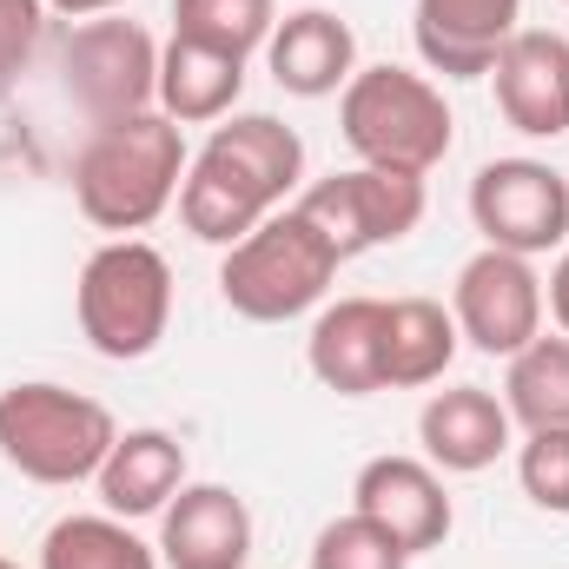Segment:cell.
I'll return each mask as SVG.
<instances>
[{"label": "cell", "mask_w": 569, "mask_h": 569, "mask_svg": "<svg viewBox=\"0 0 569 569\" xmlns=\"http://www.w3.org/2000/svg\"><path fill=\"white\" fill-rule=\"evenodd\" d=\"M186 179V140L179 127L152 107V113H127V120H100L80 152H73V199L87 212V226L133 239L146 232Z\"/></svg>", "instance_id": "cell-1"}, {"label": "cell", "mask_w": 569, "mask_h": 569, "mask_svg": "<svg viewBox=\"0 0 569 569\" xmlns=\"http://www.w3.org/2000/svg\"><path fill=\"white\" fill-rule=\"evenodd\" d=\"M120 443V425L100 398L67 391V385H7L0 391V457L27 477V483H80L100 477L107 450Z\"/></svg>", "instance_id": "cell-2"}, {"label": "cell", "mask_w": 569, "mask_h": 569, "mask_svg": "<svg viewBox=\"0 0 569 569\" xmlns=\"http://www.w3.org/2000/svg\"><path fill=\"white\" fill-rule=\"evenodd\" d=\"M338 266H345V259L331 252V239L291 206V212L259 219L239 246H226L219 291H226V305H232L239 318H252V325H284V318L311 311V305L331 291Z\"/></svg>", "instance_id": "cell-3"}, {"label": "cell", "mask_w": 569, "mask_h": 569, "mask_svg": "<svg viewBox=\"0 0 569 569\" xmlns=\"http://www.w3.org/2000/svg\"><path fill=\"white\" fill-rule=\"evenodd\" d=\"M338 127H345V146L365 166H391V172H418V179L450 152V107H443V93L430 87L425 73H405V67L351 73V87L338 100Z\"/></svg>", "instance_id": "cell-4"}, {"label": "cell", "mask_w": 569, "mask_h": 569, "mask_svg": "<svg viewBox=\"0 0 569 569\" xmlns=\"http://www.w3.org/2000/svg\"><path fill=\"white\" fill-rule=\"evenodd\" d=\"M73 305H80L87 345L113 365H133L146 351H159V338L172 325V266L146 239H113L87 259Z\"/></svg>", "instance_id": "cell-5"}, {"label": "cell", "mask_w": 569, "mask_h": 569, "mask_svg": "<svg viewBox=\"0 0 569 569\" xmlns=\"http://www.w3.org/2000/svg\"><path fill=\"white\" fill-rule=\"evenodd\" d=\"M60 87L67 100L100 127L159 107V47L140 20H80L60 47Z\"/></svg>", "instance_id": "cell-6"}, {"label": "cell", "mask_w": 569, "mask_h": 569, "mask_svg": "<svg viewBox=\"0 0 569 569\" xmlns=\"http://www.w3.org/2000/svg\"><path fill=\"white\" fill-rule=\"evenodd\" d=\"M298 212L331 239L338 259H358L371 246H391L405 232H418L425 219V179L418 172H391V166H358V172H331L318 179Z\"/></svg>", "instance_id": "cell-7"}, {"label": "cell", "mask_w": 569, "mask_h": 569, "mask_svg": "<svg viewBox=\"0 0 569 569\" xmlns=\"http://www.w3.org/2000/svg\"><path fill=\"white\" fill-rule=\"evenodd\" d=\"M470 219L497 252H557L569 239V179L543 159H490L470 179Z\"/></svg>", "instance_id": "cell-8"}, {"label": "cell", "mask_w": 569, "mask_h": 569, "mask_svg": "<svg viewBox=\"0 0 569 569\" xmlns=\"http://www.w3.org/2000/svg\"><path fill=\"white\" fill-rule=\"evenodd\" d=\"M457 338H470L490 358H517L537 331H543V279L530 272V259L483 246L463 272H457V298H450Z\"/></svg>", "instance_id": "cell-9"}, {"label": "cell", "mask_w": 569, "mask_h": 569, "mask_svg": "<svg viewBox=\"0 0 569 569\" xmlns=\"http://www.w3.org/2000/svg\"><path fill=\"white\" fill-rule=\"evenodd\" d=\"M351 510L371 517L405 557H425L450 537V490L425 457H371L351 483Z\"/></svg>", "instance_id": "cell-10"}, {"label": "cell", "mask_w": 569, "mask_h": 569, "mask_svg": "<svg viewBox=\"0 0 569 569\" xmlns=\"http://www.w3.org/2000/svg\"><path fill=\"white\" fill-rule=\"evenodd\" d=\"M490 80H497V113H503L517 133H530V140L569 133V40L563 33L517 27V33L497 47Z\"/></svg>", "instance_id": "cell-11"}, {"label": "cell", "mask_w": 569, "mask_h": 569, "mask_svg": "<svg viewBox=\"0 0 569 569\" xmlns=\"http://www.w3.org/2000/svg\"><path fill=\"white\" fill-rule=\"evenodd\" d=\"M159 557L166 569H246L252 557V510L226 483H186L159 510Z\"/></svg>", "instance_id": "cell-12"}, {"label": "cell", "mask_w": 569, "mask_h": 569, "mask_svg": "<svg viewBox=\"0 0 569 569\" xmlns=\"http://www.w3.org/2000/svg\"><path fill=\"white\" fill-rule=\"evenodd\" d=\"M266 67H272V80H279L284 93L325 100V93L351 87V73H358V33L331 7H298V13H284L279 27H272Z\"/></svg>", "instance_id": "cell-13"}, {"label": "cell", "mask_w": 569, "mask_h": 569, "mask_svg": "<svg viewBox=\"0 0 569 569\" xmlns=\"http://www.w3.org/2000/svg\"><path fill=\"white\" fill-rule=\"evenodd\" d=\"M517 20L523 0H418V53L443 80H483Z\"/></svg>", "instance_id": "cell-14"}, {"label": "cell", "mask_w": 569, "mask_h": 569, "mask_svg": "<svg viewBox=\"0 0 569 569\" xmlns=\"http://www.w3.org/2000/svg\"><path fill=\"white\" fill-rule=\"evenodd\" d=\"M311 378L338 398H371L385 391V298H338L318 311L305 338Z\"/></svg>", "instance_id": "cell-15"}, {"label": "cell", "mask_w": 569, "mask_h": 569, "mask_svg": "<svg viewBox=\"0 0 569 569\" xmlns=\"http://www.w3.org/2000/svg\"><path fill=\"white\" fill-rule=\"evenodd\" d=\"M272 192L239 166V159H226L219 146H206L192 166H186V179H179V219H186V232L192 239H206V246H239L259 219H272Z\"/></svg>", "instance_id": "cell-16"}, {"label": "cell", "mask_w": 569, "mask_h": 569, "mask_svg": "<svg viewBox=\"0 0 569 569\" xmlns=\"http://www.w3.org/2000/svg\"><path fill=\"white\" fill-rule=\"evenodd\" d=\"M418 443H425L430 470H490L503 450H510V411L483 391V385H457V391H437L418 418Z\"/></svg>", "instance_id": "cell-17"}, {"label": "cell", "mask_w": 569, "mask_h": 569, "mask_svg": "<svg viewBox=\"0 0 569 569\" xmlns=\"http://www.w3.org/2000/svg\"><path fill=\"white\" fill-rule=\"evenodd\" d=\"M100 503L107 517H159L179 490H186V443L172 430H127L107 463H100Z\"/></svg>", "instance_id": "cell-18"}, {"label": "cell", "mask_w": 569, "mask_h": 569, "mask_svg": "<svg viewBox=\"0 0 569 569\" xmlns=\"http://www.w3.org/2000/svg\"><path fill=\"white\" fill-rule=\"evenodd\" d=\"M246 93V60L232 53H212L199 40H166L159 47V113L172 127H206V120H226Z\"/></svg>", "instance_id": "cell-19"}, {"label": "cell", "mask_w": 569, "mask_h": 569, "mask_svg": "<svg viewBox=\"0 0 569 569\" xmlns=\"http://www.w3.org/2000/svg\"><path fill=\"white\" fill-rule=\"evenodd\" d=\"M457 318L437 298H391L385 305V391L437 385L457 358Z\"/></svg>", "instance_id": "cell-20"}, {"label": "cell", "mask_w": 569, "mask_h": 569, "mask_svg": "<svg viewBox=\"0 0 569 569\" xmlns=\"http://www.w3.org/2000/svg\"><path fill=\"white\" fill-rule=\"evenodd\" d=\"M503 411L523 430H569V338H530L510 358L503 378Z\"/></svg>", "instance_id": "cell-21"}, {"label": "cell", "mask_w": 569, "mask_h": 569, "mask_svg": "<svg viewBox=\"0 0 569 569\" xmlns=\"http://www.w3.org/2000/svg\"><path fill=\"white\" fill-rule=\"evenodd\" d=\"M226 159H239L272 199H284L298 179H305V140L284 127V120H272V113H232L226 127H212V140Z\"/></svg>", "instance_id": "cell-22"}, {"label": "cell", "mask_w": 569, "mask_h": 569, "mask_svg": "<svg viewBox=\"0 0 569 569\" xmlns=\"http://www.w3.org/2000/svg\"><path fill=\"white\" fill-rule=\"evenodd\" d=\"M40 569H159V557L127 530V517H60L40 543Z\"/></svg>", "instance_id": "cell-23"}, {"label": "cell", "mask_w": 569, "mask_h": 569, "mask_svg": "<svg viewBox=\"0 0 569 569\" xmlns=\"http://www.w3.org/2000/svg\"><path fill=\"white\" fill-rule=\"evenodd\" d=\"M272 27H279L272 0H172V33L232 60H252L272 40Z\"/></svg>", "instance_id": "cell-24"}, {"label": "cell", "mask_w": 569, "mask_h": 569, "mask_svg": "<svg viewBox=\"0 0 569 569\" xmlns=\"http://www.w3.org/2000/svg\"><path fill=\"white\" fill-rule=\"evenodd\" d=\"M311 569H411V557L371 523V517H338V523H325L318 530V543H311Z\"/></svg>", "instance_id": "cell-25"}, {"label": "cell", "mask_w": 569, "mask_h": 569, "mask_svg": "<svg viewBox=\"0 0 569 569\" xmlns=\"http://www.w3.org/2000/svg\"><path fill=\"white\" fill-rule=\"evenodd\" d=\"M517 477L537 510L569 517V430H530V443L517 450Z\"/></svg>", "instance_id": "cell-26"}, {"label": "cell", "mask_w": 569, "mask_h": 569, "mask_svg": "<svg viewBox=\"0 0 569 569\" xmlns=\"http://www.w3.org/2000/svg\"><path fill=\"white\" fill-rule=\"evenodd\" d=\"M40 27H47V0H0V80H13L33 60Z\"/></svg>", "instance_id": "cell-27"}, {"label": "cell", "mask_w": 569, "mask_h": 569, "mask_svg": "<svg viewBox=\"0 0 569 569\" xmlns=\"http://www.w3.org/2000/svg\"><path fill=\"white\" fill-rule=\"evenodd\" d=\"M550 311H557V325H563V338H569V252L557 259V272H550Z\"/></svg>", "instance_id": "cell-28"}, {"label": "cell", "mask_w": 569, "mask_h": 569, "mask_svg": "<svg viewBox=\"0 0 569 569\" xmlns=\"http://www.w3.org/2000/svg\"><path fill=\"white\" fill-rule=\"evenodd\" d=\"M53 13H73V20H100V13H113V7H127V0H47Z\"/></svg>", "instance_id": "cell-29"}, {"label": "cell", "mask_w": 569, "mask_h": 569, "mask_svg": "<svg viewBox=\"0 0 569 569\" xmlns=\"http://www.w3.org/2000/svg\"><path fill=\"white\" fill-rule=\"evenodd\" d=\"M0 569H20V563H7V557H0Z\"/></svg>", "instance_id": "cell-30"}]
</instances>
